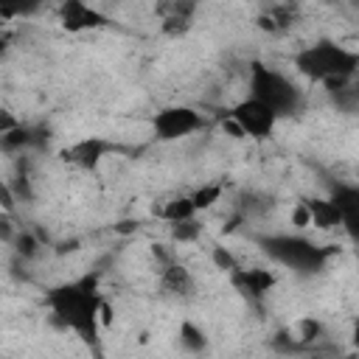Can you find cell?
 Returning <instances> with one entry per match:
<instances>
[{"instance_id":"12","label":"cell","mask_w":359,"mask_h":359,"mask_svg":"<svg viewBox=\"0 0 359 359\" xmlns=\"http://www.w3.org/2000/svg\"><path fill=\"white\" fill-rule=\"evenodd\" d=\"M194 14L196 6L194 3H160L157 6V17H160V31L168 36H182L191 25H194Z\"/></svg>"},{"instance_id":"18","label":"cell","mask_w":359,"mask_h":359,"mask_svg":"<svg viewBox=\"0 0 359 359\" xmlns=\"http://www.w3.org/2000/svg\"><path fill=\"white\" fill-rule=\"evenodd\" d=\"M219 199H222V185L219 182H208V185H202L191 194V202H194L196 210H210Z\"/></svg>"},{"instance_id":"3","label":"cell","mask_w":359,"mask_h":359,"mask_svg":"<svg viewBox=\"0 0 359 359\" xmlns=\"http://www.w3.org/2000/svg\"><path fill=\"white\" fill-rule=\"evenodd\" d=\"M247 95L264 101L278 118H292L306 107V93L300 90V84L264 62H252L247 67Z\"/></svg>"},{"instance_id":"9","label":"cell","mask_w":359,"mask_h":359,"mask_svg":"<svg viewBox=\"0 0 359 359\" xmlns=\"http://www.w3.org/2000/svg\"><path fill=\"white\" fill-rule=\"evenodd\" d=\"M157 289L165 300L182 303V300H191L196 294V278L185 264L174 261V264H168L157 272Z\"/></svg>"},{"instance_id":"11","label":"cell","mask_w":359,"mask_h":359,"mask_svg":"<svg viewBox=\"0 0 359 359\" xmlns=\"http://www.w3.org/2000/svg\"><path fill=\"white\" fill-rule=\"evenodd\" d=\"M230 283H233V289L238 294H244L247 300L258 303L272 292L275 275L269 269H264V266H236L230 272Z\"/></svg>"},{"instance_id":"6","label":"cell","mask_w":359,"mask_h":359,"mask_svg":"<svg viewBox=\"0 0 359 359\" xmlns=\"http://www.w3.org/2000/svg\"><path fill=\"white\" fill-rule=\"evenodd\" d=\"M205 126H208L205 112H199L196 107H188V104H168V107L157 109L154 118H151L154 137L165 140V143L182 140V137H188V135H194Z\"/></svg>"},{"instance_id":"14","label":"cell","mask_w":359,"mask_h":359,"mask_svg":"<svg viewBox=\"0 0 359 359\" xmlns=\"http://www.w3.org/2000/svg\"><path fill=\"white\" fill-rule=\"evenodd\" d=\"M303 205H306L309 219L317 230H337L339 227V210L328 196H309V199H303Z\"/></svg>"},{"instance_id":"17","label":"cell","mask_w":359,"mask_h":359,"mask_svg":"<svg viewBox=\"0 0 359 359\" xmlns=\"http://www.w3.org/2000/svg\"><path fill=\"white\" fill-rule=\"evenodd\" d=\"M168 236L174 244H194L202 236V224L196 219H185V222H174L168 224Z\"/></svg>"},{"instance_id":"15","label":"cell","mask_w":359,"mask_h":359,"mask_svg":"<svg viewBox=\"0 0 359 359\" xmlns=\"http://www.w3.org/2000/svg\"><path fill=\"white\" fill-rule=\"evenodd\" d=\"M154 213L165 222V224H174V222H185V219H196V208H194V202H191V194L185 196V194H177V196H171V199H165V202H160V205H154Z\"/></svg>"},{"instance_id":"7","label":"cell","mask_w":359,"mask_h":359,"mask_svg":"<svg viewBox=\"0 0 359 359\" xmlns=\"http://www.w3.org/2000/svg\"><path fill=\"white\" fill-rule=\"evenodd\" d=\"M328 199L339 210V230L359 244V182H334Z\"/></svg>"},{"instance_id":"8","label":"cell","mask_w":359,"mask_h":359,"mask_svg":"<svg viewBox=\"0 0 359 359\" xmlns=\"http://www.w3.org/2000/svg\"><path fill=\"white\" fill-rule=\"evenodd\" d=\"M112 149H115V146H112L109 140H104V137H81V140L70 143V146L62 151V160H65L67 165L79 168V171H95V168L107 160V154H109Z\"/></svg>"},{"instance_id":"4","label":"cell","mask_w":359,"mask_h":359,"mask_svg":"<svg viewBox=\"0 0 359 359\" xmlns=\"http://www.w3.org/2000/svg\"><path fill=\"white\" fill-rule=\"evenodd\" d=\"M261 250L269 261L286 266V269H294L300 275H311L317 269L325 266L331 250L314 244L311 238L300 236V233H275V236H266L261 241Z\"/></svg>"},{"instance_id":"2","label":"cell","mask_w":359,"mask_h":359,"mask_svg":"<svg viewBox=\"0 0 359 359\" xmlns=\"http://www.w3.org/2000/svg\"><path fill=\"white\" fill-rule=\"evenodd\" d=\"M294 70L317 84H334L359 73V53L337 39H314L292 53Z\"/></svg>"},{"instance_id":"5","label":"cell","mask_w":359,"mask_h":359,"mask_svg":"<svg viewBox=\"0 0 359 359\" xmlns=\"http://www.w3.org/2000/svg\"><path fill=\"white\" fill-rule=\"evenodd\" d=\"M278 115L258 98L244 95L238 98L230 109H227V126L236 132V137H252V140H264L275 132L278 126Z\"/></svg>"},{"instance_id":"13","label":"cell","mask_w":359,"mask_h":359,"mask_svg":"<svg viewBox=\"0 0 359 359\" xmlns=\"http://www.w3.org/2000/svg\"><path fill=\"white\" fill-rule=\"evenodd\" d=\"M339 112H359V73L323 87Z\"/></svg>"},{"instance_id":"10","label":"cell","mask_w":359,"mask_h":359,"mask_svg":"<svg viewBox=\"0 0 359 359\" xmlns=\"http://www.w3.org/2000/svg\"><path fill=\"white\" fill-rule=\"evenodd\" d=\"M56 20L65 31L70 34H81V31H95V28H104L107 25V17L95 8V6H87V3H79V0H67L56 8Z\"/></svg>"},{"instance_id":"16","label":"cell","mask_w":359,"mask_h":359,"mask_svg":"<svg viewBox=\"0 0 359 359\" xmlns=\"http://www.w3.org/2000/svg\"><path fill=\"white\" fill-rule=\"evenodd\" d=\"M205 345H208V337H205V331L199 328V325H194V323H182L180 325V348L182 351H188V353H202L205 351Z\"/></svg>"},{"instance_id":"19","label":"cell","mask_w":359,"mask_h":359,"mask_svg":"<svg viewBox=\"0 0 359 359\" xmlns=\"http://www.w3.org/2000/svg\"><path fill=\"white\" fill-rule=\"evenodd\" d=\"M348 339H351V348L359 353V317L351 323V331H348Z\"/></svg>"},{"instance_id":"20","label":"cell","mask_w":359,"mask_h":359,"mask_svg":"<svg viewBox=\"0 0 359 359\" xmlns=\"http://www.w3.org/2000/svg\"><path fill=\"white\" fill-rule=\"evenodd\" d=\"M303 359H348V356H323V353H314V356H303Z\"/></svg>"},{"instance_id":"1","label":"cell","mask_w":359,"mask_h":359,"mask_svg":"<svg viewBox=\"0 0 359 359\" xmlns=\"http://www.w3.org/2000/svg\"><path fill=\"white\" fill-rule=\"evenodd\" d=\"M104 297L98 292V280L95 278H76V280H67L56 289L48 292L45 297V306L50 311V317L73 331L84 345L95 348L98 345V337H101V328H104Z\"/></svg>"}]
</instances>
